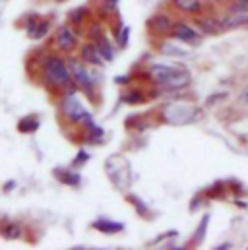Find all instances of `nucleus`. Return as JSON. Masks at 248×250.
<instances>
[{"mask_svg": "<svg viewBox=\"0 0 248 250\" xmlns=\"http://www.w3.org/2000/svg\"><path fill=\"white\" fill-rule=\"evenodd\" d=\"M151 78L167 87V89H181L190 83V74L186 70H179L175 66H165V64H157L151 68Z\"/></svg>", "mask_w": 248, "mask_h": 250, "instance_id": "obj_1", "label": "nucleus"}, {"mask_svg": "<svg viewBox=\"0 0 248 250\" xmlns=\"http://www.w3.org/2000/svg\"><path fill=\"white\" fill-rule=\"evenodd\" d=\"M200 117L198 109L188 103H173L163 111V119L171 125H190Z\"/></svg>", "mask_w": 248, "mask_h": 250, "instance_id": "obj_2", "label": "nucleus"}, {"mask_svg": "<svg viewBox=\"0 0 248 250\" xmlns=\"http://www.w3.org/2000/svg\"><path fill=\"white\" fill-rule=\"evenodd\" d=\"M45 74L49 78L51 83L55 85H66L70 82V72L68 68L64 66L59 57H49L47 62H45Z\"/></svg>", "mask_w": 248, "mask_h": 250, "instance_id": "obj_3", "label": "nucleus"}, {"mask_svg": "<svg viewBox=\"0 0 248 250\" xmlns=\"http://www.w3.org/2000/svg\"><path fill=\"white\" fill-rule=\"evenodd\" d=\"M62 111L68 119L72 121H85L89 119V113L85 111V107L80 103V99L76 95H66L62 101Z\"/></svg>", "mask_w": 248, "mask_h": 250, "instance_id": "obj_4", "label": "nucleus"}, {"mask_svg": "<svg viewBox=\"0 0 248 250\" xmlns=\"http://www.w3.org/2000/svg\"><path fill=\"white\" fill-rule=\"evenodd\" d=\"M70 74L72 78L76 80V83H80L82 87H87L91 89V78H89V72L85 70V66L78 61H70Z\"/></svg>", "mask_w": 248, "mask_h": 250, "instance_id": "obj_5", "label": "nucleus"}, {"mask_svg": "<svg viewBox=\"0 0 248 250\" xmlns=\"http://www.w3.org/2000/svg\"><path fill=\"white\" fill-rule=\"evenodd\" d=\"M173 37L177 41H185V43H200V35L192 27H188L186 23L173 25Z\"/></svg>", "mask_w": 248, "mask_h": 250, "instance_id": "obj_6", "label": "nucleus"}, {"mask_svg": "<svg viewBox=\"0 0 248 250\" xmlns=\"http://www.w3.org/2000/svg\"><path fill=\"white\" fill-rule=\"evenodd\" d=\"M247 23L248 12H233L231 16L221 20V27L223 29H235V27H241V25H247Z\"/></svg>", "mask_w": 248, "mask_h": 250, "instance_id": "obj_7", "label": "nucleus"}, {"mask_svg": "<svg viewBox=\"0 0 248 250\" xmlns=\"http://www.w3.org/2000/svg\"><path fill=\"white\" fill-rule=\"evenodd\" d=\"M57 43H59V47H61L62 51H70V49L74 47L76 37H74V33L70 31V27H61V29H59Z\"/></svg>", "mask_w": 248, "mask_h": 250, "instance_id": "obj_8", "label": "nucleus"}, {"mask_svg": "<svg viewBox=\"0 0 248 250\" xmlns=\"http://www.w3.org/2000/svg\"><path fill=\"white\" fill-rule=\"evenodd\" d=\"M93 227L101 233H107V235H113L117 231H123L124 225L123 223H117V221H109V219H97L93 221Z\"/></svg>", "mask_w": 248, "mask_h": 250, "instance_id": "obj_9", "label": "nucleus"}, {"mask_svg": "<svg viewBox=\"0 0 248 250\" xmlns=\"http://www.w3.org/2000/svg\"><path fill=\"white\" fill-rule=\"evenodd\" d=\"M149 27H151L153 31L161 33V31H169V29H173V23L169 21V18H167V16L157 14V16H153V18L149 20Z\"/></svg>", "mask_w": 248, "mask_h": 250, "instance_id": "obj_10", "label": "nucleus"}, {"mask_svg": "<svg viewBox=\"0 0 248 250\" xmlns=\"http://www.w3.org/2000/svg\"><path fill=\"white\" fill-rule=\"evenodd\" d=\"M93 35H95V39H97V49H99V53L103 55V59H105V61H111V59H113V47H111L109 39H107L103 33H93Z\"/></svg>", "mask_w": 248, "mask_h": 250, "instance_id": "obj_11", "label": "nucleus"}, {"mask_svg": "<svg viewBox=\"0 0 248 250\" xmlns=\"http://www.w3.org/2000/svg\"><path fill=\"white\" fill-rule=\"evenodd\" d=\"M82 57H83V61H85V62H91V64L103 62V55H101V53H99V49H97V47H93V45H85V47L82 49Z\"/></svg>", "mask_w": 248, "mask_h": 250, "instance_id": "obj_12", "label": "nucleus"}, {"mask_svg": "<svg viewBox=\"0 0 248 250\" xmlns=\"http://www.w3.org/2000/svg\"><path fill=\"white\" fill-rule=\"evenodd\" d=\"M47 29H49V21H39V23H35V20H29L27 21V31H29V35L33 37V39H37V37H43L45 33H47Z\"/></svg>", "mask_w": 248, "mask_h": 250, "instance_id": "obj_13", "label": "nucleus"}, {"mask_svg": "<svg viewBox=\"0 0 248 250\" xmlns=\"http://www.w3.org/2000/svg\"><path fill=\"white\" fill-rule=\"evenodd\" d=\"M161 53L167 55V57H188V51L175 47L173 43H163L161 45Z\"/></svg>", "mask_w": 248, "mask_h": 250, "instance_id": "obj_14", "label": "nucleus"}, {"mask_svg": "<svg viewBox=\"0 0 248 250\" xmlns=\"http://www.w3.org/2000/svg\"><path fill=\"white\" fill-rule=\"evenodd\" d=\"M57 177L64 185H80V175L76 173H64V169H57Z\"/></svg>", "mask_w": 248, "mask_h": 250, "instance_id": "obj_15", "label": "nucleus"}, {"mask_svg": "<svg viewBox=\"0 0 248 250\" xmlns=\"http://www.w3.org/2000/svg\"><path fill=\"white\" fill-rule=\"evenodd\" d=\"M20 132H35L39 128V121L33 119V117H27V119H21L20 121Z\"/></svg>", "mask_w": 248, "mask_h": 250, "instance_id": "obj_16", "label": "nucleus"}, {"mask_svg": "<svg viewBox=\"0 0 248 250\" xmlns=\"http://www.w3.org/2000/svg\"><path fill=\"white\" fill-rule=\"evenodd\" d=\"M175 6H179L185 12H198L200 10V0H173Z\"/></svg>", "mask_w": 248, "mask_h": 250, "instance_id": "obj_17", "label": "nucleus"}, {"mask_svg": "<svg viewBox=\"0 0 248 250\" xmlns=\"http://www.w3.org/2000/svg\"><path fill=\"white\" fill-rule=\"evenodd\" d=\"M200 27L206 31V33H217V31H223L221 27V21H215V20H202L200 21Z\"/></svg>", "mask_w": 248, "mask_h": 250, "instance_id": "obj_18", "label": "nucleus"}, {"mask_svg": "<svg viewBox=\"0 0 248 250\" xmlns=\"http://www.w3.org/2000/svg\"><path fill=\"white\" fill-rule=\"evenodd\" d=\"M4 237H8V239H18V237H20V227H18V225H8V227L4 229Z\"/></svg>", "mask_w": 248, "mask_h": 250, "instance_id": "obj_19", "label": "nucleus"}, {"mask_svg": "<svg viewBox=\"0 0 248 250\" xmlns=\"http://www.w3.org/2000/svg\"><path fill=\"white\" fill-rule=\"evenodd\" d=\"M207 215L202 219V223H200V229H198V237L194 239V243H202V239H204V231H206V225H207Z\"/></svg>", "mask_w": 248, "mask_h": 250, "instance_id": "obj_20", "label": "nucleus"}, {"mask_svg": "<svg viewBox=\"0 0 248 250\" xmlns=\"http://www.w3.org/2000/svg\"><path fill=\"white\" fill-rule=\"evenodd\" d=\"M83 12H85L83 8H80V10H76V12L72 14V21H74V23H80V21H82V14H83Z\"/></svg>", "mask_w": 248, "mask_h": 250, "instance_id": "obj_21", "label": "nucleus"}, {"mask_svg": "<svg viewBox=\"0 0 248 250\" xmlns=\"http://www.w3.org/2000/svg\"><path fill=\"white\" fill-rule=\"evenodd\" d=\"M78 155H80V157H78V159H76V161H74V163H76V165H80V163H82V161H87V159H89V155H87V153H85V151H80V153H78Z\"/></svg>", "mask_w": 248, "mask_h": 250, "instance_id": "obj_22", "label": "nucleus"}, {"mask_svg": "<svg viewBox=\"0 0 248 250\" xmlns=\"http://www.w3.org/2000/svg\"><path fill=\"white\" fill-rule=\"evenodd\" d=\"M128 31H130V29H128V27H124L123 29V35H121V45H126V39H128Z\"/></svg>", "mask_w": 248, "mask_h": 250, "instance_id": "obj_23", "label": "nucleus"}]
</instances>
